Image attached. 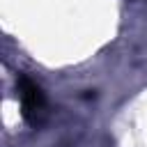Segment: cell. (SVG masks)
Listing matches in <instances>:
<instances>
[{
	"label": "cell",
	"instance_id": "1",
	"mask_svg": "<svg viewBox=\"0 0 147 147\" xmlns=\"http://www.w3.org/2000/svg\"><path fill=\"white\" fill-rule=\"evenodd\" d=\"M16 87H18V96H21L23 119L32 126H39L46 117V96H44L41 87L37 83H32L25 74H21L16 78Z\"/></svg>",
	"mask_w": 147,
	"mask_h": 147
}]
</instances>
